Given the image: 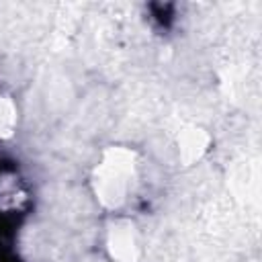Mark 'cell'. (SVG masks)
<instances>
[{
    "label": "cell",
    "mask_w": 262,
    "mask_h": 262,
    "mask_svg": "<svg viewBox=\"0 0 262 262\" xmlns=\"http://www.w3.org/2000/svg\"><path fill=\"white\" fill-rule=\"evenodd\" d=\"M131 176H133V164L129 162V156L123 151H115L113 160L102 166V176H100L102 199H106L108 203L121 201L129 186Z\"/></svg>",
    "instance_id": "cell-1"
}]
</instances>
